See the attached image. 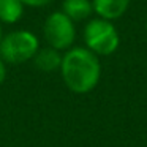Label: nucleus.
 <instances>
[{
  "instance_id": "1",
  "label": "nucleus",
  "mask_w": 147,
  "mask_h": 147,
  "mask_svg": "<svg viewBox=\"0 0 147 147\" xmlns=\"http://www.w3.org/2000/svg\"><path fill=\"white\" fill-rule=\"evenodd\" d=\"M60 73L63 82L74 93H89L101 76L100 60L87 48H73L62 57Z\"/></svg>"
},
{
  "instance_id": "2",
  "label": "nucleus",
  "mask_w": 147,
  "mask_h": 147,
  "mask_svg": "<svg viewBox=\"0 0 147 147\" xmlns=\"http://www.w3.org/2000/svg\"><path fill=\"white\" fill-rule=\"evenodd\" d=\"M38 49V38L29 30H14L0 40V57L5 60V63H24L35 57Z\"/></svg>"
},
{
  "instance_id": "3",
  "label": "nucleus",
  "mask_w": 147,
  "mask_h": 147,
  "mask_svg": "<svg viewBox=\"0 0 147 147\" xmlns=\"http://www.w3.org/2000/svg\"><path fill=\"white\" fill-rule=\"evenodd\" d=\"M84 41L87 49L95 55H109L119 48V33L106 19H92L84 29Z\"/></svg>"
},
{
  "instance_id": "4",
  "label": "nucleus",
  "mask_w": 147,
  "mask_h": 147,
  "mask_svg": "<svg viewBox=\"0 0 147 147\" xmlns=\"http://www.w3.org/2000/svg\"><path fill=\"white\" fill-rule=\"evenodd\" d=\"M43 33H45L48 45L57 51L68 49L73 45L74 36H76L73 21L63 11H55L49 14L43 27Z\"/></svg>"
},
{
  "instance_id": "5",
  "label": "nucleus",
  "mask_w": 147,
  "mask_h": 147,
  "mask_svg": "<svg viewBox=\"0 0 147 147\" xmlns=\"http://www.w3.org/2000/svg\"><path fill=\"white\" fill-rule=\"evenodd\" d=\"M128 5H130V0H92L93 11L106 21L120 18L127 11Z\"/></svg>"
},
{
  "instance_id": "6",
  "label": "nucleus",
  "mask_w": 147,
  "mask_h": 147,
  "mask_svg": "<svg viewBox=\"0 0 147 147\" xmlns=\"http://www.w3.org/2000/svg\"><path fill=\"white\" fill-rule=\"evenodd\" d=\"M33 63L38 70L45 71V73H51V71L60 70L62 65V55L59 54L57 49L54 48H43L38 49V52L33 57Z\"/></svg>"
},
{
  "instance_id": "7",
  "label": "nucleus",
  "mask_w": 147,
  "mask_h": 147,
  "mask_svg": "<svg viewBox=\"0 0 147 147\" xmlns=\"http://www.w3.org/2000/svg\"><path fill=\"white\" fill-rule=\"evenodd\" d=\"M62 11L71 21H82L92 14L93 7L90 0H63Z\"/></svg>"
},
{
  "instance_id": "8",
  "label": "nucleus",
  "mask_w": 147,
  "mask_h": 147,
  "mask_svg": "<svg viewBox=\"0 0 147 147\" xmlns=\"http://www.w3.org/2000/svg\"><path fill=\"white\" fill-rule=\"evenodd\" d=\"M24 7L21 0H0V22H18L24 14Z\"/></svg>"
},
{
  "instance_id": "9",
  "label": "nucleus",
  "mask_w": 147,
  "mask_h": 147,
  "mask_svg": "<svg viewBox=\"0 0 147 147\" xmlns=\"http://www.w3.org/2000/svg\"><path fill=\"white\" fill-rule=\"evenodd\" d=\"M26 7H33V8H38V7H45V5L51 3V0H21Z\"/></svg>"
},
{
  "instance_id": "10",
  "label": "nucleus",
  "mask_w": 147,
  "mask_h": 147,
  "mask_svg": "<svg viewBox=\"0 0 147 147\" xmlns=\"http://www.w3.org/2000/svg\"><path fill=\"white\" fill-rule=\"evenodd\" d=\"M5 78H7V65H5V60L0 57V84H3Z\"/></svg>"
},
{
  "instance_id": "11",
  "label": "nucleus",
  "mask_w": 147,
  "mask_h": 147,
  "mask_svg": "<svg viewBox=\"0 0 147 147\" xmlns=\"http://www.w3.org/2000/svg\"><path fill=\"white\" fill-rule=\"evenodd\" d=\"M0 40H2V26H0Z\"/></svg>"
},
{
  "instance_id": "12",
  "label": "nucleus",
  "mask_w": 147,
  "mask_h": 147,
  "mask_svg": "<svg viewBox=\"0 0 147 147\" xmlns=\"http://www.w3.org/2000/svg\"><path fill=\"white\" fill-rule=\"evenodd\" d=\"M146 30H147V24H146Z\"/></svg>"
}]
</instances>
